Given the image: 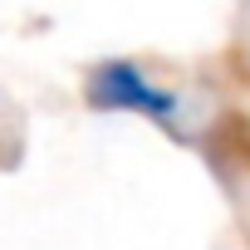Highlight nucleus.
<instances>
[{"label":"nucleus","mask_w":250,"mask_h":250,"mask_svg":"<svg viewBox=\"0 0 250 250\" xmlns=\"http://www.w3.org/2000/svg\"><path fill=\"white\" fill-rule=\"evenodd\" d=\"M88 103L93 108H108V113H143L162 128H177V113H182V98L172 88H157L138 64L128 59H108L93 69L88 79Z\"/></svg>","instance_id":"f257e3e1"}]
</instances>
